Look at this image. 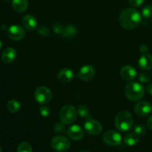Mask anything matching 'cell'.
Returning a JSON list of instances; mask_svg holds the SVG:
<instances>
[{
  "instance_id": "cell-1",
  "label": "cell",
  "mask_w": 152,
  "mask_h": 152,
  "mask_svg": "<svg viewBox=\"0 0 152 152\" xmlns=\"http://www.w3.org/2000/svg\"><path fill=\"white\" fill-rule=\"evenodd\" d=\"M119 22L125 29L133 30L140 24L141 15L136 9L127 8L120 13Z\"/></svg>"
},
{
  "instance_id": "cell-2",
  "label": "cell",
  "mask_w": 152,
  "mask_h": 152,
  "mask_svg": "<svg viewBox=\"0 0 152 152\" xmlns=\"http://www.w3.org/2000/svg\"><path fill=\"white\" fill-rule=\"evenodd\" d=\"M133 117L127 111H122L117 114L114 120L115 126L119 131L126 132L130 130L133 126Z\"/></svg>"
},
{
  "instance_id": "cell-3",
  "label": "cell",
  "mask_w": 152,
  "mask_h": 152,
  "mask_svg": "<svg viewBox=\"0 0 152 152\" xmlns=\"http://www.w3.org/2000/svg\"><path fill=\"white\" fill-rule=\"evenodd\" d=\"M145 93V89L141 83L137 82H131L125 88V94L130 100L139 101L142 98Z\"/></svg>"
},
{
  "instance_id": "cell-4",
  "label": "cell",
  "mask_w": 152,
  "mask_h": 152,
  "mask_svg": "<svg viewBox=\"0 0 152 152\" xmlns=\"http://www.w3.org/2000/svg\"><path fill=\"white\" fill-rule=\"evenodd\" d=\"M77 111L71 105H66L61 108L59 111V117L62 123L65 125L72 124L77 120Z\"/></svg>"
},
{
  "instance_id": "cell-5",
  "label": "cell",
  "mask_w": 152,
  "mask_h": 152,
  "mask_svg": "<svg viewBox=\"0 0 152 152\" xmlns=\"http://www.w3.org/2000/svg\"><path fill=\"white\" fill-rule=\"evenodd\" d=\"M52 92L50 88L46 86H39L34 92V98L38 103L45 105L52 99Z\"/></svg>"
},
{
  "instance_id": "cell-6",
  "label": "cell",
  "mask_w": 152,
  "mask_h": 152,
  "mask_svg": "<svg viewBox=\"0 0 152 152\" xmlns=\"http://www.w3.org/2000/svg\"><path fill=\"white\" fill-rule=\"evenodd\" d=\"M71 143L68 138L64 136H56L51 140V147L58 152H63L69 149Z\"/></svg>"
},
{
  "instance_id": "cell-7",
  "label": "cell",
  "mask_w": 152,
  "mask_h": 152,
  "mask_svg": "<svg viewBox=\"0 0 152 152\" xmlns=\"http://www.w3.org/2000/svg\"><path fill=\"white\" fill-rule=\"evenodd\" d=\"M103 142L111 146L119 145L122 142V137L120 133L114 130H110L105 132L102 137Z\"/></svg>"
},
{
  "instance_id": "cell-8",
  "label": "cell",
  "mask_w": 152,
  "mask_h": 152,
  "mask_svg": "<svg viewBox=\"0 0 152 152\" xmlns=\"http://www.w3.org/2000/svg\"><path fill=\"white\" fill-rule=\"evenodd\" d=\"M84 128L87 133L93 136H97L102 132V126L99 122L91 118H87L84 124Z\"/></svg>"
},
{
  "instance_id": "cell-9",
  "label": "cell",
  "mask_w": 152,
  "mask_h": 152,
  "mask_svg": "<svg viewBox=\"0 0 152 152\" xmlns=\"http://www.w3.org/2000/svg\"><path fill=\"white\" fill-rule=\"evenodd\" d=\"M25 30L21 27L20 25H11L7 29V35L10 39L15 40V41H19L23 39L25 37Z\"/></svg>"
},
{
  "instance_id": "cell-10",
  "label": "cell",
  "mask_w": 152,
  "mask_h": 152,
  "mask_svg": "<svg viewBox=\"0 0 152 152\" xmlns=\"http://www.w3.org/2000/svg\"><path fill=\"white\" fill-rule=\"evenodd\" d=\"M94 68L91 65H86L80 68L77 74V77L84 82H88L94 78Z\"/></svg>"
},
{
  "instance_id": "cell-11",
  "label": "cell",
  "mask_w": 152,
  "mask_h": 152,
  "mask_svg": "<svg viewBox=\"0 0 152 152\" xmlns=\"http://www.w3.org/2000/svg\"><path fill=\"white\" fill-rule=\"evenodd\" d=\"M134 112L140 117H146L152 113V105L147 101H141L134 106Z\"/></svg>"
},
{
  "instance_id": "cell-12",
  "label": "cell",
  "mask_w": 152,
  "mask_h": 152,
  "mask_svg": "<svg viewBox=\"0 0 152 152\" xmlns=\"http://www.w3.org/2000/svg\"><path fill=\"white\" fill-rule=\"evenodd\" d=\"M67 135L73 140H80L84 136V132L80 126L74 125L68 129Z\"/></svg>"
},
{
  "instance_id": "cell-13",
  "label": "cell",
  "mask_w": 152,
  "mask_h": 152,
  "mask_svg": "<svg viewBox=\"0 0 152 152\" xmlns=\"http://www.w3.org/2000/svg\"><path fill=\"white\" fill-rule=\"evenodd\" d=\"M120 75L122 78L126 81H132L136 77L137 71L132 65H126L122 68L120 71Z\"/></svg>"
},
{
  "instance_id": "cell-14",
  "label": "cell",
  "mask_w": 152,
  "mask_h": 152,
  "mask_svg": "<svg viewBox=\"0 0 152 152\" xmlns=\"http://www.w3.org/2000/svg\"><path fill=\"white\" fill-rule=\"evenodd\" d=\"M22 23L24 28L29 31H33L37 28V21L36 18L31 14H27L22 18Z\"/></svg>"
},
{
  "instance_id": "cell-15",
  "label": "cell",
  "mask_w": 152,
  "mask_h": 152,
  "mask_svg": "<svg viewBox=\"0 0 152 152\" xmlns=\"http://www.w3.org/2000/svg\"><path fill=\"white\" fill-rule=\"evenodd\" d=\"M16 58V51L13 48H6L1 53V59L6 64L13 62Z\"/></svg>"
},
{
  "instance_id": "cell-16",
  "label": "cell",
  "mask_w": 152,
  "mask_h": 152,
  "mask_svg": "<svg viewBox=\"0 0 152 152\" xmlns=\"http://www.w3.org/2000/svg\"><path fill=\"white\" fill-rule=\"evenodd\" d=\"M57 78L61 83H68L74 79V72L69 68H62L58 72Z\"/></svg>"
},
{
  "instance_id": "cell-17",
  "label": "cell",
  "mask_w": 152,
  "mask_h": 152,
  "mask_svg": "<svg viewBox=\"0 0 152 152\" xmlns=\"http://www.w3.org/2000/svg\"><path fill=\"white\" fill-rule=\"evenodd\" d=\"M140 68L144 71L150 70L152 68V56L148 53H145L140 56L139 59Z\"/></svg>"
},
{
  "instance_id": "cell-18",
  "label": "cell",
  "mask_w": 152,
  "mask_h": 152,
  "mask_svg": "<svg viewBox=\"0 0 152 152\" xmlns=\"http://www.w3.org/2000/svg\"><path fill=\"white\" fill-rule=\"evenodd\" d=\"M12 7L17 13H24L28 7V0H12Z\"/></svg>"
},
{
  "instance_id": "cell-19",
  "label": "cell",
  "mask_w": 152,
  "mask_h": 152,
  "mask_svg": "<svg viewBox=\"0 0 152 152\" xmlns=\"http://www.w3.org/2000/svg\"><path fill=\"white\" fill-rule=\"evenodd\" d=\"M140 141V136L136 133H130L126 135L124 138V142L129 146H134L137 145Z\"/></svg>"
},
{
  "instance_id": "cell-20",
  "label": "cell",
  "mask_w": 152,
  "mask_h": 152,
  "mask_svg": "<svg viewBox=\"0 0 152 152\" xmlns=\"http://www.w3.org/2000/svg\"><path fill=\"white\" fill-rule=\"evenodd\" d=\"M7 108L9 112L13 113V114L17 113L19 112L21 108L20 103L15 99H11V100L7 102Z\"/></svg>"
},
{
  "instance_id": "cell-21",
  "label": "cell",
  "mask_w": 152,
  "mask_h": 152,
  "mask_svg": "<svg viewBox=\"0 0 152 152\" xmlns=\"http://www.w3.org/2000/svg\"><path fill=\"white\" fill-rule=\"evenodd\" d=\"M77 33V29L73 25H68L67 27L64 28L62 36L65 37H74Z\"/></svg>"
},
{
  "instance_id": "cell-22",
  "label": "cell",
  "mask_w": 152,
  "mask_h": 152,
  "mask_svg": "<svg viewBox=\"0 0 152 152\" xmlns=\"http://www.w3.org/2000/svg\"><path fill=\"white\" fill-rule=\"evenodd\" d=\"M77 113L82 118H88L89 117V109L85 105H79L77 108Z\"/></svg>"
},
{
  "instance_id": "cell-23",
  "label": "cell",
  "mask_w": 152,
  "mask_h": 152,
  "mask_svg": "<svg viewBox=\"0 0 152 152\" xmlns=\"http://www.w3.org/2000/svg\"><path fill=\"white\" fill-rule=\"evenodd\" d=\"M33 149L31 145L27 142H22L18 145L17 152H32Z\"/></svg>"
},
{
  "instance_id": "cell-24",
  "label": "cell",
  "mask_w": 152,
  "mask_h": 152,
  "mask_svg": "<svg viewBox=\"0 0 152 152\" xmlns=\"http://www.w3.org/2000/svg\"><path fill=\"white\" fill-rule=\"evenodd\" d=\"M142 16L145 19H150L152 17V5H145L142 10Z\"/></svg>"
},
{
  "instance_id": "cell-25",
  "label": "cell",
  "mask_w": 152,
  "mask_h": 152,
  "mask_svg": "<svg viewBox=\"0 0 152 152\" xmlns=\"http://www.w3.org/2000/svg\"><path fill=\"white\" fill-rule=\"evenodd\" d=\"M134 132L136 133L138 136H144L146 134V129L144 126L138 124L134 127Z\"/></svg>"
},
{
  "instance_id": "cell-26",
  "label": "cell",
  "mask_w": 152,
  "mask_h": 152,
  "mask_svg": "<svg viewBox=\"0 0 152 152\" xmlns=\"http://www.w3.org/2000/svg\"><path fill=\"white\" fill-rule=\"evenodd\" d=\"M140 82L142 83H148L151 81V77L146 73H141L138 77Z\"/></svg>"
},
{
  "instance_id": "cell-27",
  "label": "cell",
  "mask_w": 152,
  "mask_h": 152,
  "mask_svg": "<svg viewBox=\"0 0 152 152\" xmlns=\"http://www.w3.org/2000/svg\"><path fill=\"white\" fill-rule=\"evenodd\" d=\"M65 124L63 123H56L53 126V130L56 133H62L65 132Z\"/></svg>"
},
{
  "instance_id": "cell-28",
  "label": "cell",
  "mask_w": 152,
  "mask_h": 152,
  "mask_svg": "<svg viewBox=\"0 0 152 152\" xmlns=\"http://www.w3.org/2000/svg\"><path fill=\"white\" fill-rule=\"evenodd\" d=\"M39 113L42 117H47L50 115V109L48 106L45 105H42L39 108Z\"/></svg>"
},
{
  "instance_id": "cell-29",
  "label": "cell",
  "mask_w": 152,
  "mask_h": 152,
  "mask_svg": "<svg viewBox=\"0 0 152 152\" xmlns=\"http://www.w3.org/2000/svg\"><path fill=\"white\" fill-rule=\"evenodd\" d=\"M53 30L54 31L55 34H62L63 32L64 28L62 27V25L61 24L56 22L53 25Z\"/></svg>"
},
{
  "instance_id": "cell-30",
  "label": "cell",
  "mask_w": 152,
  "mask_h": 152,
  "mask_svg": "<svg viewBox=\"0 0 152 152\" xmlns=\"http://www.w3.org/2000/svg\"><path fill=\"white\" fill-rule=\"evenodd\" d=\"M144 1L145 0H129L130 4L133 7H140L143 4Z\"/></svg>"
},
{
  "instance_id": "cell-31",
  "label": "cell",
  "mask_w": 152,
  "mask_h": 152,
  "mask_svg": "<svg viewBox=\"0 0 152 152\" xmlns=\"http://www.w3.org/2000/svg\"><path fill=\"white\" fill-rule=\"evenodd\" d=\"M38 32L40 35L45 36H45H48L49 34H50V31H49V30L46 27H42V28H40L38 30Z\"/></svg>"
},
{
  "instance_id": "cell-32",
  "label": "cell",
  "mask_w": 152,
  "mask_h": 152,
  "mask_svg": "<svg viewBox=\"0 0 152 152\" xmlns=\"http://www.w3.org/2000/svg\"><path fill=\"white\" fill-rule=\"evenodd\" d=\"M140 52L142 53V54H145V53H147V52H148V48L145 45H142L140 46Z\"/></svg>"
},
{
  "instance_id": "cell-33",
  "label": "cell",
  "mask_w": 152,
  "mask_h": 152,
  "mask_svg": "<svg viewBox=\"0 0 152 152\" xmlns=\"http://www.w3.org/2000/svg\"><path fill=\"white\" fill-rule=\"evenodd\" d=\"M147 126L150 130H152V116L148 117V119L147 120Z\"/></svg>"
},
{
  "instance_id": "cell-34",
  "label": "cell",
  "mask_w": 152,
  "mask_h": 152,
  "mask_svg": "<svg viewBox=\"0 0 152 152\" xmlns=\"http://www.w3.org/2000/svg\"><path fill=\"white\" fill-rule=\"evenodd\" d=\"M146 90H147V92H148L150 95H152V83L151 84H149L148 86H147Z\"/></svg>"
},
{
  "instance_id": "cell-35",
  "label": "cell",
  "mask_w": 152,
  "mask_h": 152,
  "mask_svg": "<svg viewBox=\"0 0 152 152\" xmlns=\"http://www.w3.org/2000/svg\"><path fill=\"white\" fill-rule=\"evenodd\" d=\"M1 46H2V42H1V39H0V50H1Z\"/></svg>"
},
{
  "instance_id": "cell-36",
  "label": "cell",
  "mask_w": 152,
  "mask_h": 152,
  "mask_svg": "<svg viewBox=\"0 0 152 152\" xmlns=\"http://www.w3.org/2000/svg\"><path fill=\"white\" fill-rule=\"evenodd\" d=\"M4 1H5V2H8V1H10V0H3Z\"/></svg>"
},
{
  "instance_id": "cell-37",
  "label": "cell",
  "mask_w": 152,
  "mask_h": 152,
  "mask_svg": "<svg viewBox=\"0 0 152 152\" xmlns=\"http://www.w3.org/2000/svg\"><path fill=\"white\" fill-rule=\"evenodd\" d=\"M80 152H89V151H86V150H85V151H80Z\"/></svg>"
},
{
  "instance_id": "cell-38",
  "label": "cell",
  "mask_w": 152,
  "mask_h": 152,
  "mask_svg": "<svg viewBox=\"0 0 152 152\" xmlns=\"http://www.w3.org/2000/svg\"><path fill=\"white\" fill-rule=\"evenodd\" d=\"M0 152H1V147H0Z\"/></svg>"
}]
</instances>
